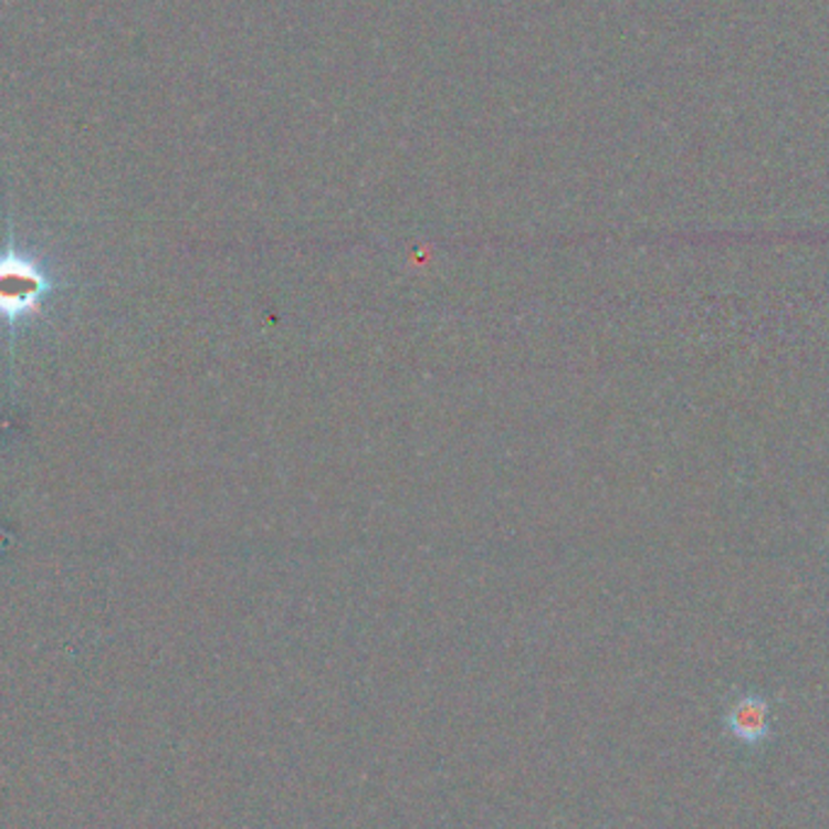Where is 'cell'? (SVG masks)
<instances>
[{
	"instance_id": "6da1fadb",
	"label": "cell",
	"mask_w": 829,
	"mask_h": 829,
	"mask_svg": "<svg viewBox=\"0 0 829 829\" xmlns=\"http://www.w3.org/2000/svg\"><path fill=\"white\" fill-rule=\"evenodd\" d=\"M725 733L745 747H762L774 737V701L762 694H739L723 715Z\"/></svg>"
}]
</instances>
